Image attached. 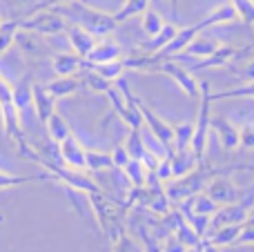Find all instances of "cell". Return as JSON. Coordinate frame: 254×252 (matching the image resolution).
I'll list each match as a JSON object with an SVG mask.
<instances>
[{
    "label": "cell",
    "instance_id": "9a60e30c",
    "mask_svg": "<svg viewBox=\"0 0 254 252\" xmlns=\"http://www.w3.org/2000/svg\"><path fill=\"white\" fill-rule=\"evenodd\" d=\"M0 119H2V127H4V134H7L9 141L16 143L18 138L25 136L22 125H20V112L16 110V105H13L11 101L0 105Z\"/></svg>",
    "mask_w": 254,
    "mask_h": 252
},
{
    "label": "cell",
    "instance_id": "cb8c5ba5",
    "mask_svg": "<svg viewBox=\"0 0 254 252\" xmlns=\"http://www.w3.org/2000/svg\"><path fill=\"white\" fill-rule=\"evenodd\" d=\"M85 170L87 172H101V170H114L112 154L96 150H85Z\"/></svg>",
    "mask_w": 254,
    "mask_h": 252
},
{
    "label": "cell",
    "instance_id": "e575fe53",
    "mask_svg": "<svg viewBox=\"0 0 254 252\" xmlns=\"http://www.w3.org/2000/svg\"><path fill=\"white\" fill-rule=\"evenodd\" d=\"M241 96L254 98V80H248V83L241 85V87H234V89H225V92L210 94L212 101H221V98H241Z\"/></svg>",
    "mask_w": 254,
    "mask_h": 252
},
{
    "label": "cell",
    "instance_id": "bcb514c9",
    "mask_svg": "<svg viewBox=\"0 0 254 252\" xmlns=\"http://www.w3.org/2000/svg\"><path fill=\"white\" fill-rule=\"evenodd\" d=\"M201 252H221V248L214 244H210L207 239H201Z\"/></svg>",
    "mask_w": 254,
    "mask_h": 252
},
{
    "label": "cell",
    "instance_id": "484cf974",
    "mask_svg": "<svg viewBox=\"0 0 254 252\" xmlns=\"http://www.w3.org/2000/svg\"><path fill=\"white\" fill-rule=\"evenodd\" d=\"M176 210H179L181 217L190 223V228H192V230L196 232L201 239L207 235V228H210V217H212V214H198V212H192V210H188V208H181V205H176Z\"/></svg>",
    "mask_w": 254,
    "mask_h": 252
},
{
    "label": "cell",
    "instance_id": "ac0fdd59",
    "mask_svg": "<svg viewBox=\"0 0 254 252\" xmlns=\"http://www.w3.org/2000/svg\"><path fill=\"white\" fill-rule=\"evenodd\" d=\"M176 31H179V27H176V25H172V22H163V27L158 29V34L149 36L147 43L140 45L143 54H156V52H161V49L165 47V45L176 36Z\"/></svg>",
    "mask_w": 254,
    "mask_h": 252
},
{
    "label": "cell",
    "instance_id": "f6af8a7d",
    "mask_svg": "<svg viewBox=\"0 0 254 252\" xmlns=\"http://www.w3.org/2000/svg\"><path fill=\"white\" fill-rule=\"evenodd\" d=\"M67 2H71V0H40V2L36 4V7L31 9L29 13L40 11V9H56V7H63V4H67Z\"/></svg>",
    "mask_w": 254,
    "mask_h": 252
},
{
    "label": "cell",
    "instance_id": "7c38bea8",
    "mask_svg": "<svg viewBox=\"0 0 254 252\" xmlns=\"http://www.w3.org/2000/svg\"><path fill=\"white\" fill-rule=\"evenodd\" d=\"M210 129H214L216 136H219V143L223 150L232 152L239 147V127L225 116H212L210 119Z\"/></svg>",
    "mask_w": 254,
    "mask_h": 252
},
{
    "label": "cell",
    "instance_id": "ffe728a7",
    "mask_svg": "<svg viewBox=\"0 0 254 252\" xmlns=\"http://www.w3.org/2000/svg\"><path fill=\"white\" fill-rule=\"evenodd\" d=\"M201 163V161L196 159V156L190 152V147L188 150H181V152H172L170 154V165H172V179H176V177H183V174H188V172H192L196 165Z\"/></svg>",
    "mask_w": 254,
    "mask_h": 252
},
{
    "label": "cell",
    "instance_id": "52a82bcc",
    "mask_svg": "<svg viewBox=\"0 0 254 252\" xmlns=\"http://www.w3.org/2000/svg\"><path fill=\"white\" fill-rule=\"evenodd\" d=\"M136 107H138L140 116H143V125H147L149 134L158 141V145L163 147V152H165V154H172V152H174L172 150V125L167 123V121H163L156 112H152V107H149L145 101H140L138 96H136Z\"/></svg>",
    "mask_w": 254,
    "mask_h": 252
},
{
    "label": "cell",
    "instance_id": "ba28073f",
    "mask_svg": "<svg viewBox=\"0 0 254 252\" xmlns=\"http://www.w3.org/2000/svg\"><path fill=\"white\" fill-rule=\"evenodd\" d=\"M203 192H205L216 205L237 203V201L243 199V190L234 186L228 174H216V177H212L210 181H207V186L203 188Z\"/></svg>",
    "mask_w": 254,
    "mask_h": 252
},
{
    "label": "cell",
    "instance_id": "9c48e42d",
    "mask_svg": "<svg viewBox=\"0 0 254 252\" xmlns=\"http://www.w3.org/2000/svg\"><path fill=\"white\" fill-rule=\"evenodd\" d=\"M248 214H250V208H248L246 203H241V201H237V203L219 205V208L212 212V217H210V228H207V232L216 230V228H221V226L243 223L248 219Z\"/></svg>",
    "mask_w": 254,
    "mask_h": 252
},
{
    "label": "cell",
    "instance_id": "e0dca14e",
    "mask_svg": "<svg viewBox=\"0 0 254 252\" xmlns=\"http://www.w3.org/2000/svg\"><path fill=\"white\" fill-rule=\"evenodd\" d=\"M172 217H174V228H172V235L185 246V248H194V246L201 244V237L190 228V223L181 217L179 210H172Z\"/></svg>",
    "mask_w": 254,
    "mask_h": 252
},
{
    "label": "cell",
    "instance_id": "603a6c76",
    "mask_svg": "<svg viewBox=\"0 0 254 252\" xmlns=\"http://www.w3.org/2000/svg\"><path fill=\"white\" fill-rule=\"evenodd\" d=\"M45 125H47V134H49V138H52V143H61L63 138H67L71 134L69 123H67L65 116L58 114V112H52V116L45 121Z\"/></svg>",
    "mask_w": 254,
    "mask_h": 252
},
{
    "label": "cell",
    "instance_id": "d6a6232c",
    "mask_svg": "<svg viewBox=\"0 0 254 252\" xmlns=\"http://www.w3.org/2000/svg\"><path fill=\"white\" fill-rule=\"evenodd\" d=\"M147 4H149V0H125L123 7L116 13H112V16H114L116 22L129 20V18H134V16H140V13L147 9Z\"/></svg>",
    "mask_w": 254,
    "mask_h": 252
},
{
    "label": "cell",
    "instance_id": "1f68e13d",
    "mask_svg": "<svg viewBox=\"0 0 254 252\" xmlns=\"http://www.w3.org/2000/svg\"><path fill=\"white\" fill-rule=\"evenodd\" d=\"M216 40H212V38H201V36H194L192 40L188 43V47L183 49L185 54H190V56H196V58H205V56H210L212 52L216 49Z\"/></svg>",
    "mask_w": 254,
    "mask_h": 252
},
{
    "label": "cell",
    "instance_id": "83f0119b",
    "mask_svg": "<svg viewBox=\"0 0 254 252\" xmlns=\"http://www.w3.org/2000/svg\"><path fill=\"white\" fill-rule=\"evenodd\" d=\"M192 132H194V123L172 125V150L174 152L188 150L190 141H192Z\"/></svg>",
    "mask_w": 254,
    "mask_h": 252
},
{
    "label": "cell",
    "instance_id": "7a4b0ae2",
    "mask_svg": "<svg viewBox=\"0 0 254 252\" xmlns=\"http://www.w3.org/2000/svg\"><path fill=\"white\" fill-rule=\"evenodd\" d=\"M85 196H87L89 205H92L94 214H96V221H98V226H101L103 235L110 239V244H114L116 237L125 230V212L127 210L123 208V203L121 205L114 203L103 190L89 192V194H85Z\"/></svg>",
    "mask_w": 254,
    "mask_h": 252
},
{
    "label": "cell",
    "instance_id": "836d02e7",
    "mask_svg": "<svg viewBox=\"0 0 254 252\" xmlns=\"http://www.w3.org/2000/svg\"><path fill=\"white\" fill-rule=\"evenodd\" d=\"M163 18H161V13L158 11H154V9H145L143 13H140V27H143V31L147 36H154V34H158V29L163 27Z\"/></svg>",
    "mask_w": 254,
    "mask_h": 252
},
{
    "label": "cell",
    "instance_id": "2e32d148",
    "mask_svg": "<svg viewBox=\"0 0 254 252\" xmlns=\"http://www.w3.org/2000/svg\"><path fill=\"white\" fill-rule=\"evenodd\" d=\"M80 87H83V80H80V76H76V74L74 76H58V78L49 80V83L45 85V89H47L54 98L71 96V94H76Z\"/></svg>",
    "mask_w": 254,
    "mask_h": 252
},
{
    "label": "cell",
    "instance_id": "277c9868",
    "mask_svg": "<svg viewBox=\"0 0 254 252\" xmlns=\"http://www.w3.org/2000/svg\"><path fill=\"white\" fill-rule=\"evenodd\" d=\"M210 83L198 85V114L194 121V132L190 141V152L203 161L207 150V134H210V119H212V98H210Z\"/></svg>",
    "mask_w": 254,
    "mask_h": 252
},
{
    "label": "cell",
    "instance_id": "b9f144b4",
    "mask_svg": "<svg viewBox=\"0 0 254 252\" xmlns=\"http://www.w3.org/2000/svg\"><path fill=\"white\" fill-rule=\"evenodd\" d=\"M110 154H112V161H114V170H121V168H123V165L127 163V161L131 159V156L127 154V150H125L123 143H119V145H116L114 150L110 152Z\"/></svg>",
    "mask_w": 254,
    "mask_h": 252
},
{
    "label": "cell",
    "instance_id": "4dcf8cb0",
    "mask_svg": "<svg viewBox=\"0 0 254 252\" xmlns=\"http://www.w3.org/2000/svg\"><path fill=\"white\" fill-rule=\"evenodd\" d=\"M18 29H20V18H11V20H0V56H2V54L13 45Z\"/></svg>",
    "mask_w": 254,
    "mask_h": 252
},
{
    "label": "cell",
    "instance_id": "74e56055",
    "mask_svg": "<svg viewBox=\"0 0 254 252\" xmlns=\"http://www.w3.org/2000/svg\"><path fill=\"white\" fill-rule=\"evenodd\" d=\"M114 252H143V248H140V244L134 239L131 235H127V230H123L119 237H116L114 244Z\"/></svg>",
    "mask_w": 254,
    "mask_h": 252
},
{
    "label": "cell",
    "instance_id": "5bb4252c",
    "mask_svg": "<svg viewBox=\"0 0 254 252\" xmlns=\"http://www.w3.org/2000/svg\"><path fill=\"white\" fill-rule=\"evenodd\" d=\"M31 105H34L38 121L45 125V121L52 116V112H56V98L45 89V85L31 83Z\"/></svg>",
    "mask_w": 254,
    "mask_h": 252
},
{
    "label": "cell",
    "instance_id": "f35d334b",
    "mask_svg": "<svg viewBox=\"0 0 254 252\" xmlns=\"http://www.w3.org/2000/svg\"><path fill=\"white\" fill-rule=\"evenodd\" d=\"M248 244H254V214H248V219L241 223L237 241H234V246H248Z\"/></svg>",
    "mask_w": 254,
    "mask_h": 252
},
{
    "label": "cell",
    "instance_id": "c3c4849f",
    "mask_svg": "<svg viewBox=\"0 0 254 252\" xmlns=\"http://www.w3.org/2000/svg\"><path fill=\"white\" fill-rule=\"evenodd\" d=\"M9 2H16V4H22V2H27V0H9Z\"/></svg>",
    "mask_w": 254,
    "mask_h": 252
},
{
    "label": "cell",
    "instance_id": "8992f818",
    "mask_svg": "<svg viewBox=\"0 0 254 252\" xmlns=\"http://www.w3.org/2000/svg\"><path fill=\"white\" fill-rule=\"evenodd\" d=\"M65 27L67 20L54 9H40V11L29 13V18H20V29L36 31V34H45V36L61 34V31H65Z\"/></svg>",
    "mask_w": 254,
    "mask_h": 252
},
{
    "label": "cell",
    "instance_id": "7402d4cb",
    "mask_svg": "<svg viewBox=\"0 0 254 252\" xmlns=\"http://www.w3.org/2000/svg\"><path fill=\"white\" fill-rule=\"evenodd\" d=\"M232 20H237V11H234L232 2H225V4H221V7H216L212 13H207V16L198 22V27H201V31H203V29H207V27L223 25V22H232Z\"/></svg>",
    "mask_w": 254,
    "mask_h": 252
},
{
    "label": "cell",
    "instance_id": "6da1fadb",
    "mask_svg": "<svg viewBox=\"0 0 254 252\" xmlns=\"http://www.w3.org/2000/svg\"><path fill=\"white\" fill-rule=\"evenodd\" d=\"M239 170H252L250 165H230V168H212V165H203V161L192 170V172L183 174V177L170 179L167 183H163V192H165L170 203H179V201L188 199V196L203 192V188L207 186L212 177L216 174H230V172H239Z\"/></svg>",
    "mask_w": 254,
    "mask_h": 252
},
{
    "label": "cell",
    "instance_id": "d4e9b609",
    "mask_svg": "<svg viewBox=\"0 0 254 252\" xmlns=\"http://www.w3.org/2000/svg\"><path fill=\"white\" fill-rule=\"evenodd\" d=\"M121 170H123V177L127 179V183H129L131 188L145 186V179H147V168H145L138 159H129Z\"/></svg>",
    "mask_w": 254,
    "mask_h": 252
},
{
    "label": "cell",
    "instance_id": "7dc6e473",
    "mask_svg": "<svg viewBox=\"0 0 254 252\" xmlns=\"http://www.w3.org/2000/svg\"><path fill=\"white\" fill-rule=\"evenodd\" d=\"M185 252H201V244H198V246H194V248H188Z\"/></svg>",
    "mask_w": 254,
    "mask_h": 252
},
{
    "label": "cell",
    "instance_id": "d6986e66",
    "mask_svg": "<svg viewBox=\"0 0 254 252\" xmlns=\"http://www.w3.org/2000/svg\"><path fill=\"white\" fill-rule=\"evenodd\" d=\"M85 65V58H80L78 54H56L52 58V67L58 76H74L76 71H80Z\"/></svg>",
    "mask_w": 254,
    "mask_h": 252
},
{
    "label": "cell",
    "instance_id": "44dd1931",
    "mask_svg": "<svg viewBox=\"0 0 254 252\" xmlns=\"http://www.w3.org/2000/svg\"><path fill=\"white\" fill-rule=\"evenodd\" d=\"M241 230V223H232V226H221L216 230H210L203 239H207L210 244L219 246V248H225V246H234L237 241V235Z\"/></svg>",
    "mask_w": 254,
    "mask_h": 252
},
{
    "label": "cell",
    "instance_id": "ee69618b",
    "mask_svg": "<svg viewBox=\"0 0 254 252\" xmlns=\"http://www.w3.org/2000/svg\"><path fill=\"white\" fill-rule=\"evenodd\" d=\"M230 69H232V74H234V76H239V78L254 80V58H252L250 63H248L246 67H241V69H239V67H230Z\"/></svg>",
    "mask_w": 254,
    "mask_h": 252
},
{
    "label": "cell",
    "instance_id": "681fc988",
    "mask_svg": "<svg viewBox=\"0 0 254 252\" xmlns=\"http://www.w3.org/2000/svg\"><path fill=\"white\" fill-rule=\"evenodd\" d=\"M252 2H254V0H252Z\"/></svg>",
    "mask_w": 254,
    "mask_h": 252
},
{
    "label": "cell",
    "instance_id": "ab89813d",
    "mask_svg": "<svg viewBox=\"0 0 254 252\" xmlns=\"http://www.w3.org/2000/svg\"><path fill=\"white\" fill-rule=\"evenodd\" d=\"M154 174H156V179L161 183H167L172 179V165H170V154H163L161 161H158L156 170H154Z\"/></svg>",
    "mask_w": 254,
    "mask_h": 252
},
{
    "label": "cell",
    "instance_id": "4fadbf2b",
    "mask_svg": "<svg viewBox=\"0 0 254 252\" xmlns=\"http://www.w3.org/2000/svg\"><path fill=\"white\" fill-rule=\"evenodd\" d=\"M65 34H67V40H69V45H71V49H74V54H78L80 58H85L89 54V49L96 45V36L92 34V31H87L85 27H80V25H67L65 27Z\"/></svg>",
    "mask_w": 254,
    "mask_h": 252
},
{
    "label": "cell",
    "instance_id": "4316f807",
    "mask_svg": "<svg viewBox=\"0 0 254 252\" xmlns=\"http://www.w3.org/2000/svg\"><path fill=\"white\" fill-rule=\"evenodd\" d=\"M123 145H125L127 154H129L131 159H138V161H143V156L147 154V150H149L145 138H143V134H140V129H129L127 138L123 141Z\"/></svg>",
    "mask_w": 254,
    "mask_h": 252
},
{
    "label": "cell",
    "instance_id": "3957f363",
    "mask_svg": "<svg viewBox=\"0 0 254 252\" xmlns=\"http://www.w3.org/2000/svg\"><path fill=\"white\" fill-rule=\"evenodd\" d=\"M69 7L67 9H63L61 7V13H65L63 18H71L74 20V25H80V27H85L87 31H92L94 36H107V34H112V31L116 29V25L119 22L114 20V16L112 13H107V11H101V9H94V7H89V4H85V2H78V0H71V2H67Z\"/></svg>",
    "mask_w": 254,
    "mask_h": 252
},
{
    "label": "cell",
    "instance_id": "f546056e",
    "mask_svg": "<svg viewBox=\"0 0 254 252\" xmlns=\"http://www.w3.org/2000/svg\"><path fill=\"white\" fill-rule=\"evenodd\" d=\"M36 181H54V177L49 172L31 174V177H18V174H9L0 170V188H16V186H22V183H36Z\"/></svg>",
    "mask_w": 254,
    "mask_h": 252
},
{
    "label": "cell",
    "instance_id": "f1b7e54d",
    "mask_svg": "<svg viewBox=\"0 0 254 252\" xmlns=\"http://www.w3.org/2000/svg\"><path fill=\"white\" fill-rule=\"evenodd\" d=\"M11 103L16 105L18 112H22L27 105H31V78L25 76L20 83L11 87Z\"/></svg>",
    "mask_w": 254,
    "mask_h": 252
},
{
    "label": "cell",
    "instance_id": "8fae6325",
    "mask_svg": "<svg viewBox=\"0 0 254 252\" xmlns=\"http://www.w3.org/2000/svg\"><path fill=\"white\" fill-rule=\"evenodd\" d=\"M119 58H123V47H121L116 40L103 36V38L96 40V45L89 49L85 61H87L89 65H103V63H112V61H119Z\"/></svg>",
    "mask_w": 254,
    "mask_h": 252
},
{
    "label": "cell",
    "instance_id": "d590c367",
    "mask_svg": "<svg viewBox=\"0 0 254 252\" xmlns=\"http://www.w3.org/2000/svg\"><path fill=\"white\" fill-rule=\"evenodd\" d=\"M85 74L80 76V80H83V85H87L92 92H103L105 94V89L112 85V80H107V78H103L101 74H96L94 69H83Z\"/></svg>",
    "mask_w": 254,
    "mask_h": 252
},
{
    "label": "cell",
    "instance_id": "8d00e7d4",
    "mask_svg": "<svg viewBox=\"0 0 254 252\" xmlns=\"http://www.w3.org/2000/svg\"><path fill=\"white\" fill-rule=\"evenodd\" d=\"M237 11V18H241L243 25L246 27H252L254 25V2L252 0H230Z\"/></svg>",
    "mask_w": 254,
    "mask_h": 252
},
{
    "label": "cell",
    "instance_id": "60d3db41",
    "mask_svg": "<svg viewBox=\"0 0 254 252\" xmlns=\"http://www.w3.org/2000/svg\"><path fill=\"white\" fill-rule=\"evenodd\" d=\"M239 145L246 150H254V123H246L239 129Z\"/></svg>",
    "mask_w": 254,
    "mask_h": 252
},
{
    "label": "cell",
    "instance_id": "7bdbcfd3",
    "mask_svg": "<svg viewBox=\"0 0 254 252\" xmlns=\"http://www.w3.org/2000/svg\"><path fill=\"white\" fill-rule=\"evenodd\" d=\"M185 250H188V248H185V246L181 244L174 235L165 237V241L161 244V252H185Z\"/></svg>",
    "mask_w": 254,
    "mask_h": 252
},
{
    "label": "cell",
    "instance_id": "30bf717a",
    "mask_svg": "<svg viewBox=\"0 0 254 252\" xmlns=\"http://www.w3.org/2000/svg\"><path fill=\"white\" fill-rule=\"evenodd\" d=\"M56 145H58V156H61L63 165L74 170H85V147L80 145L74 134H69V136L63 138Z\"/></svg>",
    "mask_w": 254,
    "mask_h": 252
},
{
    "label": "cell",
    "instance_id": "5b68a950",
    "mask_svg": "<svg viewBox=\"0 0 254 252\" xmlns=\"http://www.w3.org/2000/svg\"><path fill=\"white\" fill-rule=\"evenodd\" d=\"M147 71H156V74L170 76V78L183 89V94H188L190 98H198V85H201V80H196L192 71L185 69V67L179 65V63L170 61V58H163V61L154 63Z\"/></svg>",
    "mask_w": 254,
    "mask_h": 252
}]
</instances>
